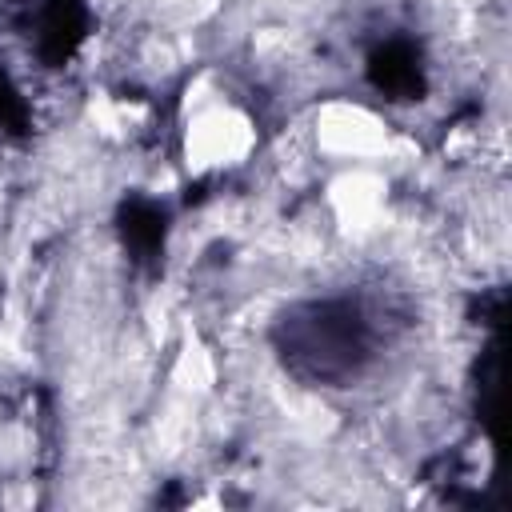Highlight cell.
<instances>
[{"label":"cell","mask_w":512,"mask_h":512,"mask_svg":"<svg viewBox=\"0 0 512 512\" xmlns=\"http://www.w3.org/2000/svg\"><path fill=\"white\" fill-rule=\"evenodd\" d=\"M252 144H256V128L232 104H208L184 128V156L192 172L240 164L252 152Z\"/></svg>","instance_id":"6da1fadb"},{"label":"cell","mask_w":512,"mask_h":512,"mask_svg":"<svg viewBox=\"0 0 512 512\" xmlns=\"http://www.w3.org/2000/svg\"><path fill=\"white\" fill-rule=\"evenodd\" d=\"M316 148L344 164H368L388 152V124L352 100H332L316 112Z\"/></svg>","instance_id":"7a4b0ae2"}]
</instances>
